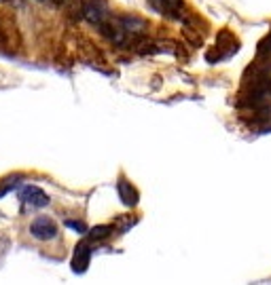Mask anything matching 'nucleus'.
I'll return each mask as SVG.
<instances>
[{
	"mask_svg": "<svg viewBox=\"0 0 271 285\" xmlns=\"http://www.w3.org/2000/svg\"><path fill=\"white\" fill-rule=\"evenodd\" d=\"M0 3H3V0H0Z\"/></svg>",
	"mask_w": 271,
	"mask_h": 285,
	"instance_id": "8",
	"label": "nucleus"
},
{
	"mask_svg": "<svg viewBox=\"0 0 271 285\" xmlns=\"http://www.w3.org/2000/svg\"><path fill=\"white\" fill-rule=\"evenodd\" d=\"M117 192H119V197H121L123 205H128V207L138 205V190H136L128 180H119V182H117Z\"/></svg>",
	"mask_w": 271,
	"mask_h": 285,
	"instance_id": "5",
	"label": "nucleus"
},
{
	"mask_svg": "<svg viewBox=\"0 0 271 285\" xmlns=\"http://www.w3.org/2000/svg\"><path fill=\"white\" fill-rule=\"evenodd\" d=\"M111 235H113V226H96V228H92V233H87V239L89 241H102Z\"/></svg>",
	"mask_w": 271,
	"mask_h": 285,
	"instance_id": "6",
	"label": "nucleus"
},
{
	"mask_svg": "<svg viewBox=\"0 0 271 285\" xmlns=\"http://www.w3.org/2000/svg\"><path fill=\"white\" fill-rule=\"evenodd\" d=\"M30 233L34 239H39V241H49V239H56L58 235V226L53 220L41 216V218H36L32 224H30Z\"/></svg>",
	"mask_w": 271,
	"mask_h": 285,
	"instance_id": "1",
	"label": "nucleus"
},
{
	"mask_svg": "<svg viewBox=\"0 0 271 285\" xmlns=\"http://www.w3.org/2000/svg\"><path fill=\"white\" fill-rule=\"evenodd\" d=\"M85 19L92 24H104L108 19V11L102 0H92L85 5Z\"/></svg>",
	"mask_w": 271,
	"mask_h": 285,
	"instance_id": "4",
	"label": "nucleus"
},
{
	"mask_svg": "<svg viewBox=\"0 0 271 285\" xmlns=\"http://www.w3.org/2000/svg\"><path fill=\"white\" fill-rule=\"evenodd\" d=\"M20 199L32 207H47L49 205V197H47V192L39 186H24L20 190Z\"/></svg>",
	"mask_w": 271,
	"mask_h": 285,
	"instance_id": "2",
	"label": "nucleus"
},
{
	"mask_svg": "<svg viewBox=\"0 0 271 285\" xmlns=\"http://www.w3.org/2000/svg\"><path fill=\"white\" fill-rule=\"evenodd\" d=\"M89 260H92V249H89L87 243H79L77 249H75V256H72V271L75 273H85L87 266H89Z\"/></svg>",
	"mask_w": 271,
	"mask_h": 285,
	"instance_id": "3",
	"label": "nucleus"
},
{
	"mask_svg": "<svg viewBox=\"0 0 271 285\" xmlns=\"http://www.w3.org/2000/svg\"><path fill=\"white\" fill-rule=\"evenodd\" d=\"M66 226L72 228V230H77V233H87V224L85 222H77V220H66Z\"/></svg>",
	"mask_w": 271,
	"mask_h": 285,
	"instance_id": "7",
	"label": "nucleus"
}]
</instances>
